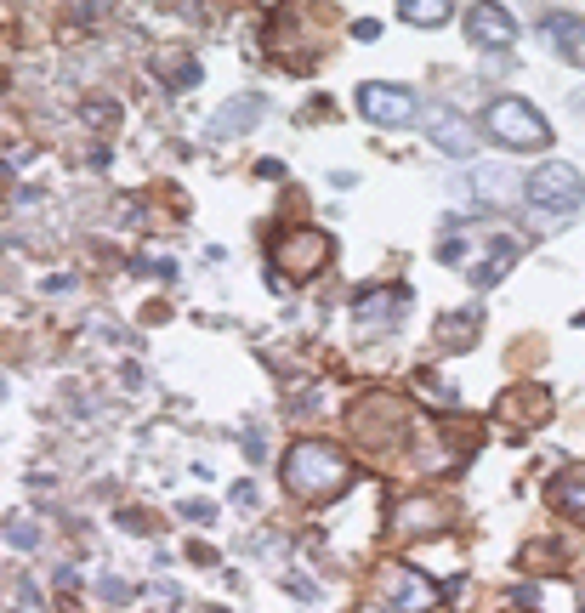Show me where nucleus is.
I'll use <instances>...</instances> for the list:
<instances>
[{
  "label": "nucleus",
  "mask_w": 585,
  "mask_h": 613,
  "mask_svg": "<svg viewBox=\"0 0 585 613\" xmlns=\"http://www.w3.org/2000/svg\"><path fill=\"white\" fill-rule=\"evenodd\" d=\"M347 483H353V460L341 455L336 443H319V438L290 443V455H284V489L296 494V500H336Z\"/></svg>",
  "instance_id": "1"
},
{
  "label": "nucleus",
  "mask_w": 585,
  "mask_h": 613,
  "mask_svg": "<svg viewBox=\"0 0 585 613\" xmlns=\"http://www.w3.org/2000/svg\"><path fill=\"white\" fill-rule=\"evenodd\" d=\"M483 131H489L500 148H512V154L551 148V125H546V114H540L529 97H495V103L483 108Z\"/></svg>",
  "instance_id": "2"
},
{
  "label": "nucleus",
  "mask_w": 585,
  "mask_h": 613,
  "mask_svg": "<svg viewBox=\"0 0 585 613\" xmlns=\"http://www.w3.org/2000/svg\"><path fill=\"white\" fill-rule=\"evenodd\" d=\"M529 205L534 216H546V222H557V216H574L585 205V176L568 165V159H546V165H534L529 171Z\"/></svg>",
  "instance_id": "3"
},
{
  "label": "nucleus",
  "mask_w": 585,
  "mask_h": 613,
  "mask_svg": "<svg viewBox=\"0 0 585 613\" xmlns=\"http://www.w3.org/2000/svg\"><path fill=\"white\" fill-rule=\"evenodd\" d=\"M444 591L421 574V568H409V562H387L381 574H375V608L387 613H438Z\"/></svg>",
  "instance_id": "4"
},
{
  "label": "nucleus",
  "mask_w": 585,
  "mask_h": 613,
  "mask_svg": "<svg viewBox=\"0 0 585 613\" xmlns=\"http://www.w3.org/2000/svg\"><path fill=\"white\" fill-rule=\"evenodd\" d=\"M324 256H330V239H324L319 228H296L273 245V273L290 279V284H307L324 267Z\"/></svg>",
  "instance_id": "5"
},
{
  "label": "nucleus",
  "mask_w": 585,
  "mask_h": 613,
  "mask_svg": "<svg viewBox=\"0 0 585 613\" xmlns=\"http://www.w3.org/2000/svg\"><path fill=\"white\" fill-rule=\"evenodd\" d=\"M358 114L370 125H415L421 120V97L409 86H392V80H364L358 86Z\"/></svg>",
  "instance_id": "6"
},
{
  "label": "nucleus",
  "mask_w": 585,
  "mask_h": 613,
  "mask_svg": "<svg viewBox=\"0 0 585 613\" xmlns=\"http://www.w3.org/2000/svg\"><path fill=\"white\" fill-rule=\"evenodd\" d=\"M353 313H358V330L387 335V330H398V318L409 313V290L404 284H375V290H364V296L353 301Z\"/></svg>",
  "instance_id": "7"
},
{
  "label": "nucleus",
  "mask_w": 585,
  "mask_h": 613,
  "mask_svg": "<svg viewBox=\"0 0 585 613\" xmlns=\"http://www.w3.org/2000/svg\"><path fill=\"white\" fill-rule=\"evenodd\" d=\"M353 426H358V438L387 443V438H398V432H409V409L398 398H387V392H370V398L353 409Z\"/></svg>",
  "instance_id": "8"
},
{
  "label": "nucleus",
  "mask_w": 585,
  "mask_h": 613,
  "mask_svg": "<svg viewBox=\"0 0 585 613\" xmlns=\"http://www.w3.org/2000/svg\"><path fill=\"white\" fill-rule=\"evenodd\" d=\"M421 125H426V137H432V148L449 159H472V148H478V131L455 108H421Z\"/></svg>",
  "instance_id": "9"
},
{
  "label": "nucleus",
  "mask_w": 585,
  "mask_h": 613,
  "mask_svg": "<svg viewBox=\"0 0 585 613\" xmlns=\"http://www.w3.org/2000/svg\"><path fill=\"white\" fill-rule=\"evenodd\" d=\"M466 40L483 52H506L517 40V18L506 6H466Z\"/></svg>",
  "instance_id": "10"
},
{
  "label": "nucleus",
  "mask_w": 585,
  "mask_h": 613,
  "mask_svg": "<svg viewBox=\"0 0 585 613\" xmlns=\"http://www.w3.org/2000/svg\"><path fill=\"white\" fill-rule=\"evenodd\" d=\"M517 256H523V239H517V233H489V250H483V262L466 267V279L478 284V290H495V284L512 273Z\"/></svg>",
  "instance_id": "11"
},
{
  "label": "nucleus",
  "mask_w": 585,
  "mask_h": 613,
  "mask_svg": "<svg viewBox=\"0 0 585 613\" xmlns=\"http://www.w3.org/2000/svg\"><path fill=\"white\" fill-rule=\"evenodd\" d=\"M540 35H551L563 63L585 69V18L580 12H540Z\"/></svg>",
  "instance_id": "12"
},
{
  "label": "nucleus",
  "mask_w": 585,
  "mask_h": 613,
  "mask_svg": "<svg viewBox=\"0 0 585 613\" xmlns=\"http://www.w3.org/2000/svg\"><path fill=\"white\" fill-rule=\"evenodd\" d=\"M392 528L398 534H444L449 528V511H444V500H432V494H415V500H404L398 506V517H392Z\"/></svg>",
  "instance_id": "13"
},
{
  "label": "nucleus",
  "mask_w": 585,
  "mask_h": 613,
  "mask_svg": "<svg viewBox=\"0 0 585 613\" xmlns=\"http://www.w3.org/2000/svg\"><path fill=\"white\" fill-rule=\"evenodd\" d=\"M262 114H267V103L256 97V91H245V97H233V103H222L211 114V137L222 142V137H245L250 125H262Z\"/></svg>",
  "instance_id": "14"
},
{
  "label": "nucleus",
  "mask_w": 585,
  "mask_h": 613,
  "mask_svg": "<svg viewBox=\"0 0 585 613\" xmlns=\"http://www.w3.org/2000/svg\"><path fill=\"white\" fill-rule=\"evenodd\" d=\"M495 415H500V421H512V426H540L551 415L546 386H512V392L495 403Z\"/></svg>",
  "instance_id": "15"
},
{
  "label": "nucleus",
  "mask_w": 585,
  "mask_h": 613,
  "mask_svg": "<svg viewBox=\"0 0 585 613\" xmlns=\"http://www.w3.org/2000/svg\"><path fill=\"white\" fill-rule=\"evenodd\" d=\"M551 506L585 523V472H563V477H557V483H551Z\"/></svg>",
  "instance_id": "16"
},
{
  "label": "nucleus",
  "mask_w": 585,
  "mask_h": 613,
  "mask_svg": "<svg viewBox=\"0 0 585 613\" xmlns=\"http://www.w3.org/2000/svg\"><path fill=\"white\" fill-rule=\"evenodd\" d=\"M512 188H517L512 171H500V165H472V193H478V199L495 205V199H506Z\"/></svg>",
  "instance_id": "17"
},
{
  "label": "nucleus",
  "mask_w": 585,
  "mask_h": 613,
  "mask_svg": "<svg viewBox=\"0 0 585 613\" xmlns=\"http://www.w3.org/2000/svg\"><path fill=\"white\" fill-rule=\"evenodd\" d=\"M449 12H455V6H444V0H404V6H398V18L415 23V29H438V23H449Z\"/></svg>",
  "instance_id": "18"
},
{
  "label": "nucleus",
  "mask_w": 585,
  "mask_h": 613,
  "mask_svg": "<svg viewBox=\"0 0 585 613\" xmlns=\"http://www.w3.org/2000/svg\"><path fill=\"white\" fill-rule=\"evenodd\" d=\"M160 74L171 86H199V63H188V57H182V63H160Z\"/></svg>",
  "instance_id": "19"
},
{
  "label": "nucleus",
  "mask_w": 585,
  "mask_h": 613,
  "mask_svg": "<svg viewBox=\"0 0 585 613\" xmlns=\"http://www.w3.org/2000/svg\"><path fill=\"white\" fill-rule=\"evenodd\" d=\"M0 534H6V545H23V551H35V545H40V528L35 523H6Z\"/></svg>",
  "instance_id": "20"
},
{
  "label": "nucleus",
  "mask_w": 585,
  "mask_h": 613,
  "mask_svg": "<svg viewBox=\"0 0 585 613\" xmlns=\"http://www.w3.org/2000/svg\"><path fill=\"white\" fill-rule=\"evenodd\" d=\"M182 517H188V523H199V528H211V523H216V511L205 506V500H188V506H182Z\"/></svg>",
  "instance_id": "21"
},
{
  "label": "nucleus",
  "mask_w": 585,
  "mask_h": 613,
  "mask_svg": "<svg viewBox=\"0 0 585 613\" xmlns=\"http://www.w3.org/2000/svg\"><path fill=\"white\" fill-rule=\"evenodd\" d=\"M86 120H97V125H114V120H120V108L108 103V97H97V108H86Z\"/></svg>",
  "instance_id": "22"
},
{
  "label": "nucleus",
  "mask_w": 585,
  "mask_h": 613,
  "mask_svg": "<svg viewBox=\"0 0 585 613\" xmlns=\"http://www.w3.org/2000/svg\"><path fill=\"white\" fill-rule=\"evenodd\" d=\"M228 500H233L239 511H250V506H256V483H233V489H228Z\"/></svg>",
  "instance_id": "23"
},
{
  "label": "nucleus",
  "mask_w": 585,
  "mask_h": 613,
  "mask_svg": "<svg viewBox=\"0 0 585 613\" xmlns=\"http://www.w3.org/2000/svg\"><path fill=\"white\" fill-rule=\"evenodd\" d=\"M97 591H103L108 602H125V596H131V585H125V579H97Z\"/></svg>",
  "instance_id": "24"
},
{
  "label": "nucleus",
  "mask_w": 585,
  "mask_h": 613,
  "mask_svg": "<svg viewBox=\"0 0 585 613\" xmlns=\"http://www.w3.org/2000/svg\"><path fill=\"white\" fill-rule=\"evenodd\" d=\"M46 290H52V296H69L74 279H69V273H52V279H46Z\"/></svg>",
  "instance_id": "25"
},
{
  "label": "nucleus",
  "mask_w": 585,
  "mask_h": 613,
  "mask_svg": "<svg viewBox=\"0 0 585 613\" xmlns=\"http://www.w3.org/2000/svg\"><path fill=\"white\" fill-rule=\"evenodd\" d=\"M568 103H574V114H585V91H574V97H568Z\"/></svg>",
  "instance_id": "26"
},
{
  "label": "nucleus",
  "mask_w": 585,
  "mask_h": 613,
  "mask_svg": "<svg viewBox=\"0 0 585 613\" xmlns=\"http://www.w3.org/2000/svg\"><path fill=\"white\" fill-rule=\"evenodd\" d=\"M0 398H6V381H0Z\"/></svg>",
  "instance_id": "27"
},
{
  "label": "nucleus",
  "mask_w": 585,
  "mask_h": 613,
  "mask_svg": "<svg viewBox=\"0 0 585 613\" xmlns=\"http://www.w3.org/2000/svg\"><path fill=\"white\" fill-rule=\"evenodd\" d=\"M580 613H585V596H580Z\"/></svg>",
  "instance_id": "28"
}]
</instances>
